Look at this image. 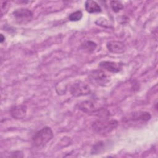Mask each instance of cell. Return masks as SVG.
<instances>
[{
	"mask_svg": "<svg viewBox=\"0 0 158 158\" xmlns=\"http://www.w3.org/2000/svg\"><path fill=\"white\" fill-rule=\"evenodd\" d=\"M106 47L109 51L114 54H122L126 50V47L123 43L117 41L107 42Z\"/></svg>",
	"mask_w": 158,
	"mask_h": 158,
	"instance_id": "8",
	"label": "cell"
},
{
	"mask_svg": "<svg viewBox=\"0 0 158 158\" xmlns=\"http://www.w3.org/2000/svg\"><path fill=\"white\" fill-rule=\"evenodd\" d=\"M118 125V122L116 120L102 118L94 122L92 124V128L96 133L104 135L111 133Z\"/></svg>",
	"mask_w": 158,
	"mask_h": 158,
	"instance_id": "1",
	"label": "cell"
},
{
	"mask_svg": "<svg viewBox=\"0 0 158 158\" xmlns=\"http://www.w3.org/2000/svg\"><path fill=\"white\" fill-rule=\"evenodd\" d=\"M99 66L101 69L106 70L112 73H118L122 69L123 65L120 62L112 61H102L99 63Z\"/></svg>",
	"mask_w": 158,
	"mask_h": 158,
	"instance_id": "7",
	"label": "cell"
},
{
	"mask_svg": "<svg viewBox=\"0 0 158 158\" xmlns=\"http://www.w3.org/2000/svg\"><path fill=\"white\" fill-rule=\"evenodd\" d=\"M70 91L73 96L80 97L89 94L91 93V89L85 82L77 80L71 85Z\"/></svg>",
	"mask_w": 158,
	"mask_h": 158,
	"instance_id": "5",
	"label": "cell"
},
{
	"mask_svg": "<svg viewBox=\"0 0 158 158\" xmlns=\"http://www.w3.org/2000/svg\"><path fill=\"white\" fill-rule=\"evenodd\" d=\"M110 7L115 12H118L124 7L123 4L119 1H112L110 2Z\"/></svg>",
	"mask_w": 158,
	"mask_h": 158,
	"instance_id": "13",
	"label": "cell"
},
{
	"mask_svg": "<svg viewBox=\"0 0 158 158\" xmlns=\"http://www.w3.org/2000/svg\"><path fill=\"white\" fill-rule=\"evenodd\" d=\"M97 46L96 43L91 41H86L81 44V48L88 52L93 51Z\"/></svg>",
	"mask_w": 158,
	"mask_h": 158,
	"instance_id": "12",
	"label": "cell"
},
{
	"mask_svg": "<svg viewBox=\"0 0 158 158\" xmlns=\"http://www.w3.org/2000/svg\"><path fill=\"white\" fill-rule=\"evenodd\" d=\"M15 21L19 24H25L30 22L33 18V13L28 9L20 8L15 10L12 14Z\"/></svg>",
	"mask_w": 158,
	"mask_h": 158,
	"instance_id": "6",
	"label": "cell"
},
{
	"mask_svg": "<svg viewBox=\"0 0 158 158\" xmlns=\"http://www.w3.org/2000/svg\"><path fill=\"white\" fill-rule=\"evenodd\" d=\"M5 40V37L3 36L2 34H1L0 35V41L1 43H2Z\"/></svg>",
	"mask_w": 158,
	"mask_h": 158,
	"instance_id": "15",
	"label": "cell"
},
{
	"mask_svg": "<svg viewBox=\"0 0 158 158\" xmlns=\"http://www.w3.org/2000/svg\"><path fill=\"white\" fill-rule=\"evenodd\" d=\"M27 112V107L24 105L15 106L10 110V114L15 119H22Z\"/></svg>",
	"mask_w": 158,
	"mask_h": 158,
	"instance_id": "10",
	"label": "cell"
},
{
	"mask_svg": "<svg viewBox=\"0 0 158 158\" xmlns=\"http://www.w3.org/2000/svg\"><path fill=\"white\" fill-rule=\"evenodd\" d=\"M53 138V132L49 127H45L36 131L32 137L33 144L37 148L46 145Z\"/></svg>",
	"mask_w": 158,
	"mask_h": 158,
	"instance_id": "2",
	"label": "cell"
},
{
	"mask_svg": "<svg viewBox=\"0 0 158 158\" xmlns=\"http://www.w3.org/2000/svg\"><path fill=\"white\" fill-rule=\"evenodd\" d=\"M83 17V13L80 10H77L74 12L71 13L69 15V19L72 22H76L80 20Z\"/></svg>",
	"mask_w": 158,
	"mask_h": 158,
	"instance_id": "14",
	"label": "cell"
},
{
	"mask_svg": "<svg viewBox=\"0 0 158 158\" xmlns=\"http://www.w3.org/2000/svg\"><path fill=\"white\" fill-rule=\"evenodd\" d=\"M89 81L99 86H106L110 81V77L102 70L92 71L88 76Z\"/></svg>",
	"mask_w": 158,
	"mask_h": 158,
	"instance_id": "4",
	"label": "cell"
},
{
	"mask_svg": "<svg viewBox=\"0 0 158 158\" xmlns=\"http://www.w3.org/2000/svg\"><path fill=\"white\" fill-rule=\"evenodd\" d=\"M78 108L86 114H93L99 117H106L109 115V112L102 108L97 107L95 104L91 101H84L78 104Z\"/></svg>",
	"mask_w": 158,
	"mask_h": 158,
	"instance_id": "3",
	"label": "cell"
},
{
	"mask_svg": "<svg viewBox=\"0 0 158 158\" xmlns=\"http://www.w3.org/2000/svg\"><path fill=\"white\" fill-rule=\"evenodd\" d=\"M151 118L150 113L146 111H137L130 114L128 118L133 121L148 122Z\"/></svg>",
	"mask_w": 158,
	"mask_h": 158,
	"instance_id": "9",
	"label": "cell"
},
{
	"mask_svg": "<svg viewBox=\"0 0 158 158\" xmlns=\"http://www.w3.org/2000/svg\"><path fill=\"white\" fill-rule=\"evenodd\" d=\"M85 9L89 13H98L101 11V8L99 5L94 1L88 0L85 4Z\"/></svg>",
	"mask_w": 158,
	"mask_h": 158,
	"instance_id": "11",
	"label": "cell"
}]
</instances>
